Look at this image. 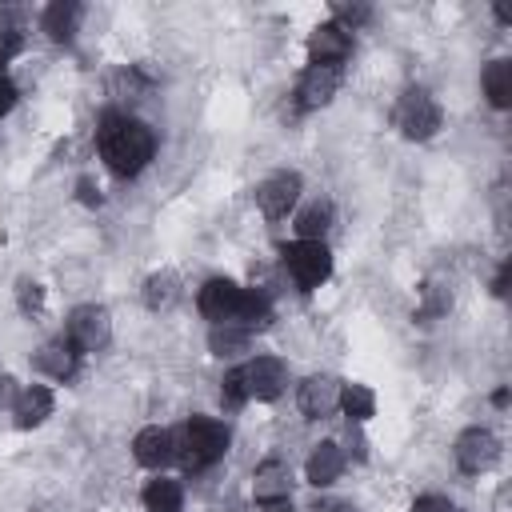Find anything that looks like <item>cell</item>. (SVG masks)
Masks as SVG:
<instances>
[{
	"mask_svg": "<svg viewBox=\"0 0 512 512\" xmlns=\"http://www.w3.org/2000/svg\"><path fill=\"white\" fill-rule=\"evenodd\" d=\"M140 504H144V512H184V484L160 472L156 480L144 484Z\"/></svg>",
	"mask_w": 512,
	"mask_h": 512,
	"instance_id": "cell-20",
	"label": "cell"
},
{
	"mask_svg": "<svg viewBox=\"0 0 512 512\" xmlns=\"http://www.w3.org/2000/svg\"><path fill=\"white\" fill-rule=\"evenodd\" d=\"M16 304H20L24 316L44 312V284H36V280H20V284H16Z\"/></svg>",
	"mask_w": 512,
	"mask_h": 512,
	"instance_id": "cell-27",
	"label": "cell"
},
{
	"mask_svg": "<svg viewBox=\"0 0 512 512\" xmlns=\"http://www.w3.org/2000/svg\"><path fill=\"white\" fill-rule=\"evenodd\" d=\"M420 296H424L420 320H436V316H444V312L452 308V292H448V288H440V284H424V288H420Z\"/></svg>",
	"mask_w": 512,
	"mask_h": 512,
	"instance_id": "cell-25",
	"label": "cell"
},
{
	"mask_svg": "<svg viewBox=\"0 0 512 512\" xmlns=\"http://www.w3.org/2000/svg\"><path fill=\"white\" fill-rule=\"evenodd\" d=\"M408 512H456V504H452L448 496H436V492H428V496H416Z\"/></svg>",
	"mask_w": 512,
	"mask_h": 512,
	"instance_id": "cell-29",
	"label": "cell"
},
{
	"mask_svg": "<svg viewBox=\"0 0 512 512\" xmlns=\"http://www.w3.org/2000/svg\"><path fill=\"white\" fill-rule=\"evenodd\" d=\"M248 344H252V332H244V328H236V324H212V328H208V352L220 356V360L248 352Z\"/></svg>",
	"mask_w": 512,
	"mask_h": 512,
	"instance_id": "cell-23",
	"label": "cell"
},
{
	"mask_svg": "<svg viewBox=\"0 0 512 512\" xmlns=\"http://www.w3.org/2000/svg\"><path fill=\"white\" fill-rule=\"evenodd\" d=\"M312 512H356L348 500H324V504H316Z\"/></svg>",
	"mask_w": 512,
	"mask_h": 512,
	"instance_id": "cell-33",
	"label": "cell"
},
{
	"mask_svg": "<svg viewBox=\"0 0 512 512\" xmlns=\"http://www.w3.org/2000/svg\"><path fill=\"white\" fill-rule=\"evenodd\" d=\"M368 16H372L368 4H332V20H336L340 28H348V32H352L356 24H364Z\"/></svg>",
	"mask_w": 512,
	"mask_h": 512,
	"instance_id": "cell-28",
	"label": "cell"
},
{
	"mask_svg": "<svg viewBox=\"0 0 512 512\" xmlns=\"http://www.w3.org/2000/svg\"><path fill=\"white\" fill-rule=\"evenodd\" d=\"M492 296H508V260H504L500 272L492 276Z\"/></svg>",
	"mask_w": 512,
	"mask_h": 512,
	"instance_id": "cell-31",
	"label": "cell"
},
{
	"mask_svg": "<svg viewBox=\"0 0 512 512\" xmlns=\"http://www.w3.org/2000/svg\"><path fill=\"white\" fill-rule=\"evenodd\" d=\"M268 512H288V508H284V504H276V508H268Z\"/></svg>",
	"mask_w": 512,
	"mask_h": 512,
	"instance_id": "cell-35",
	"label": "cell"
},
{
	"mask_svg": "<svg viewBox=\"0 0 512 512\" xmlns=\"http://www.w3.org/2000/svg\"><path fill=\"white\" fill-rule=\"evenodd\" d=\"M76 188H80V200H84V204H100V188H92V180H88V176H84Z\"/></svg>",
	"mask_w": 512,
	"mask_h": 512,
	"instance_id": "cell-32",
	"label": "cell"
},
{
	"mask_svg": "<svg viewBox=\"0 0 512 512\" xmlns=\"http://www.w3.org/2000/svg\"><path fill=\"white\" fill-rule=\"evenodd\" d=\"M140 300H144V308H152V312H168V308L180 300V276L168 272V268L152 272V276L140 284Z\"/></svg>",
	"mask_w": 512,
	"mask_h": 512,
	"instance_id": "cell-21",
	"label": "cell"
},
{
	"mask_svg": "<svg viewBox=\"0 0 512 512\" xmlns=\"http://www.w3.org/2000/svg\"><path fill=\"white\" fill-rule=\"evenodd\" d=\"M96 148L112 176L132 180L156 156V132L132 112H104L96 124Z\"/></svg>",
	"mask_w": 512,
	"mask_h": 512,
	"instance_id": "cell-1",
	"label": "cell"
},
{
	"mask_svg": "<svg viewBox=\"0 0 512 512\" xmlns=\"http://www.w3.org/2000/svg\"><path fill=\"white\" fill-rule=\"evenodd\" d=\"M344 464H348L344 448H340L336 440H320V444L308 452V460H304V480H308L312 488H328V484L340 480Z\"/></svg>",
	"mask_w": 512,
	"mask_h": 512,
	"instance_id": "cell-17",
	"label": "cell"
},
{
	"mask_svg": "<svg viewBox=\"0 0 512 512\" xmlns=\"http://www.w3.org/2000/svg\"><path fill=\"white\" fill-rule=\"evenodd\" d=\"M340 408H344V416L352 424H364L376 412V396L364 384H340Z\"/></svg>",
	"mask_w": 512,
	"mask_h": 512,
	"instance_id": "cell-24",
	"label": "cell"
},
{
	"mask_svg": "<svg viewBox=\"0 0 512 512\" xmlns=\"http://www.w3.org/2000/svg\"><path fill=\"white\" fill-rule=\"evenodd\" d=\"M12 108H16V84H12V76L4 72V56H0V120H4Z\"/></svg>",
	"mask_w": 512,
	"mask_h": 512,
	"instance_id": "cell-30",
	"label": "cell"
},
{
	"mask_svg": "<svg viewBox=\"0 0 512 512\" xmlns=\"http://www.w3.org/2000/svg\"><path fill=\"white\" fill-rule=\"evenodd\" d=\"M392 120H396V128H400L404 140L424 144V140H432V136L440 132L444 112H440V104H436V96H432L428 88L412 84V88L400 92V100H396V108H392Z\"/></svg>",
	"mask_w": 512,
	"mask_h": 512,
	"instance_id": "cell-4",
	"label": "cell"
},
{
	"mask_svg": "<svg viewBox=\"0 0 512 512\" xmlns=\"http://www.w3.org/2000/svg\"><path fill=\"white\" fill-rule=\"evenodd\" d=\"M80 16H84V8H80L76 0H56V4H48V8H44L40 28L48 32V40L68 44V40L76 36V28H80Z\"/></svg>",
	"mask_w": 512,
	"mask_h": 512,
	"instance_id": "cell-18",
	"label": "cell"
},
{
	"mask_svg": "<svg viewBox=\"0 0 512 512\" xmlns=\"http://www.w3.org/2000/svg\"><path fill=\"white\" fill-rule=\"evenodd\" d=\"M64 340H68L80 356L104 352V348L112 344V316H108V308H100V304H80V308H72L68 320H64Z\"/></svg>",
	"mask_w": 512,
	"mask_h": 512,
	"instance_id": "cell-6",
	"label": "cell"
},
{
	"mask_svg": "<svg viewBox=\"0 0 512 512\" xmlns=\"http://www.w3.org/2000/svg\"><path fill=\"white\" fill-rule=\"evenodd\" d=\"M236 368H240V380H244V396L248 400L268 404V400H276L288 388V364L280 356H252V360H244Z\"/></svg>",
	"mask_w": 512,
	"mask_h": 512,
	"instance_id": "cell-9",
	"label": "cell"
},
{
	"mask_svg": "<svg viewBox=\"0 0 512 512\" xmlns=\"http://www.w3.org/2000/svg\"><path fill=\"white\" fill-rule=\"evenodd\" d=\"M332 200H312L296 212V240H324V232L332 228Z\"/></svg>",
	"mask_w": 512,
	"mask_h": 512,
	"instance_id": "cell-22",
	"label": "cell"
},
{
	"mask_svg": "<svg viewBox=\"0 0 512 512\" xmlns=\"http://www.w3.org/2000/svg\"><path fill=\"white\" fill-rule=\"evenodd\" d=\"M292 496V468L280 460V456H268L256 464L252 472V500L264 504V508H276Z\"/></svg>",
	"mask_w": 512,
	"mask_h": 512,
	"instance_id": "cell-13",
	"label": "cell"
},
{
	"mask_svg": "<svg viewBox=\"0 0 512 512\" xmlns=\"http://www.w3.org/2000/svg\"><path fill=\"white\" fill-rule=\"evenodd\" d=\"M12 396H16V392H12V380H8L4 372H0V408H4V404L12 408Z\"/></svg>",
	"mask_w": 512,
	"mask_h": 512,
	"instance_id": "cell-34",
	"label": "cell"
},
{
	"mask_svg": "<svg viewBox=\"0 0 512 512\" xmlns=\"http://www.w3.org/2000/svg\"><path fill=\"white\" fill-rule=\"evenodd\" d=\"M196 308L208 324H236L244 332H260L272 324V304L260 288H240L228 276H208L196 292Z\"/></svg>",
	"mask_w": 512,
	"mask_h": 512,
	"instance_id": "cell-2",
	"label": "cell"
},
{
	"mask_svg": "<svg viewBox=\"0 0 512 512\" xmlns=\"http://www.w3.org/2000/svg\"><path fill=\"white\" fill-rule=\"evenodd\" d=\"M32 364H36V372H44V376L68 384V380H76V372H80V352H76L64 336H56V340H48V344L36 348Z\"/></svg>",
	"mask_w": 512,
	"mask_h": 512,
	"instance_id": "cell-15",
	"label": "cell"
},
{
	"mask_svg": "<svg viewBox=\"0 0 512 512\" xmlns=\"http://www.w3.org/2000/svg\"><path fill=\"white\" fill-rule=\"evenodd\" d=\"M480 84H484V96H488V104H492L496 112L512 108V60H508V56L488 60Z\"/></svg>",
	"mask_w": 512,
	"mask_h": 512,
	"instance_id": "cell-19",
	"label": "cell"
},
{
	"mask_svg": "<svg viewBox=\"0 0 512 512\" xmlns=\"http://www.w3.org/2000/svg\"><path fill=\"white\" fill-rule=\"evenodd\" d=\"M280 264H284V272L292 276V284L300 292H316L332 276V252H328L324 240H292V244H280Z\"/></svg>",
	"mask_w": 512,
	"mask_h": 512,
	"instance_id": "cell-5",
	"label": "cell"
},
{
	"mask_svg": "<svg viewBox=\"0 0 512 512\" xmlns=\"http://www.w3.org/2000/svg\"><path fill=\"white\" fill-rule=\"evenodd\" d=\"M352 56V32L340 28L336 20H324L308 32V64H324V68H340Z\"/></svg>",
	"mask_w": 512,
	"mask_h": 512,
	"instance_id": "cell-10",
	"label": "cell"
},
{
	"mask_svg": "<svg viewBox=\"0 0 512 512\" xmlns=\"http://www.w3.org/2000/svg\"><path fill=\"white\" fill-rule=\"evenodd\" d=\"M340 88V68H324V64H308L296 80V112H320L324 104H332Z\"/></svg>",
	"mask_w": 512,
	"mask_h": 512,
	"instance_id": "cell-11",
	"label": "cell"
},
{
	"mask_svg": "<svg viewBox=\"0 0 512 512\" xmlns=\"http://www.w3.org/2000/svg\"><path fill=\"white\" fill-rule=\"evenodd\" d=\"M300 192H304V176L292 172V168H280V172H272V176H264V180L256 184L252 200H256V208H260L268 220H284V216L296 208Z\"/></svg>",
	"mask_w": 512,
	"mask_h": 512,
	"instance_id": "cell-8",
	"label": "cell"
},
{
	"mask_svg": "<svg viewBox=\"0 0 512 512\" xmlns=\"http://www.w3.org/2000/svg\"><path fill=\"white\" fill-rule=\"evenodd\" d=\"M52 408H56V396H52V388H44V384H28V388H20L16 396H12V420H16V428H40L48 416H52Z\"/></svg>",
	"mask_w": 512,
	"mask_h": 512,
	"instance_id": "cell-16",
	"label": "cell"
},
{
	"mask_svg": "<svg viewBox=\"0 0 512 512\" xmlns=\"http://www.w3.org/2000/svg\"><path fill=\"white\" fill-rule=\"evenodd\" d=\"M452 460H456V468H460L464 476H484V472L496 468V460H500V436H496L492 428L472 424V428H464V432L456 436Z\"/></svg>",
	"mask_w": 512,
	"mask_h": 512,
	"instance_id": "cell-7",
	"label": "cell"
},
{
	"mask_svg": "<svg viewBox=\"0 0 512 512\" xmlns=\"http://www.w3.org/2000/svg\"><path fill=\"white\" fill-rule=\"evenodd\" d=\"M172 436H176V460H180V468L192 472V476H200V472H208L212 464H220L224 452H228V440H232V432H228L224 420L200 416V412L188 416Z\"/></svg>",
	"mask_w": 512,
	"mask_h": 512,
	"instance_id": "cell-3",
	"label": "cell"
},
{
	"mask_svg": "<svg viewBox=\"0 0 512 512\" xmlns=\"http://www.w3.org/2000/svg\"><path fill=\"white\" fill-rule=\"evenodd\" d=\"M296 404H300V416H304V420H324V416H332V412L340 408V380L328 376V372L308 376V380L300 384V392H296Z\"/></svg>",
	"mask_w": 512,
	"mask_h": 512,
	"instance_id": "cell-14",
	"label": "cell"
},
{
	"mask_svg": "<svg viewBox=\"0 0 512 512\" xmlns=\"http://www.w3.org/2000/svg\"><path fill=\"white\" fill-rule=\"evenodd\" d=\"M220 404H224L228 412H236V408H244V404H248V396H244V380H240V368H228V372H224V380H220Z\"/></svg>",
	"mask_w": 512,
	"mask_h": 512,
	"instance_id": "cell-26",
	"label": "cell"
},
{
	"mask_svg": "<svg viewBox=\"0 0 512 512\" xmlns=\"http://www.w3.org/2000/svg\"><path fill=\"white\" fill-rule=\"evenodd\" d=\"M132 460L140 468H152V472H164L172 460H176V436L172 428H160V424H148L132 436Z\"/></svg>",
	"mask_w": 512,
	"mask_h": 512,
	"instance_id": "cell-12",
	"label": "cell"
}]
</instances>
